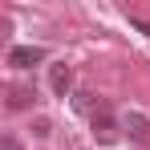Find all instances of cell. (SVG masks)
Wrapping results in <instances>:
<instances>
[{"label": "cell", "instance_id": "1", "mask_svg": "<svg viewBox=\"0 0 150 150\" xmlns=\"http://www.w3.org/2000/svg\"><path fill=\"white\" fill-rule=\"evenodd\" d=\"M89 134H93V138H98L101 146H114V142H118V138H122V130H118V122H114V118H110V114H105V110H101V114H93V118H89Z\"/></svg>", "mask_w": 150, "mask_h": 150}, {"label": "cell", "instance_id": "7", "mask_svg": "<svg viewBox=\"0 0 150 150\" xmlns=\"http://www.w3.org/2000/svg\"><path fill=\"white\" fill-rule=\"evenodd\" d=\"M4 150H21V146H16V142H12V138H4Z\"/></svg>", "mask_w": 150, "mask_h": 150}, {"label": "cell", "instance_id": "4", "mask_svg": "<svg viewBox=\"0 0 150 150\" xmlns=\"http://www.w3.org/2000/svg\"><path fill=\"white\" fill-rule=\"evenodd\" d=\"M33 101H37V93H33L28 85H12V89H8V110H28Z\"/></svg>", "mask_w": 150, "mask_h": 150}, {"label": "cell", "instance_id": "5", "mask_svg": "<svg viewBox=\"0 0 150 150\" xmlns=\"http://www.w3.org/2000/svg\"><path fill=\"white\" fill-rule=\"evenodd\" d=\"M126 126H130V134H134V138H146V134H150V130H146V118H142V114H130V122H126Z\"/></svg>", "mask_w": 150, "mask_h": 150}, {"label": "cell", "instance_id": "6", "mask_svg": "<svg viewBox=\"0 0 150 150\" xmlns=\"http://www.w3.org/2000/svg\"><path fill=\"white\" fill-rule=\"evenodd\" d=\"M33 134H41V138H45V134H49V122H45V118H37V122H33Z\"/></svg>", "mask_w": 150, "mask_h": 150}, {"label": "cell", "instance_id": "2", "mask_svg": "<svg viewBox=\"0 0 150 150\" xmlns=\"http://www.w3.org/2000/svg\"><path fill=\"white\" fill-rule=\"evenodd\" d=\"M49 53L41 49V45H16V49H8V65L12 69H33V65H41Z\"/></svg>", "mask_w": 150, "mask_h": 150}, {"label": "cell", "instance_id": "3", "mask_svg": "<svg viewBox=\"0 0 150 150\" xmlns=\"http://www.w3.org/2000/svg\"><path fill=\"white\" fill-rule=\"evenodd\" d=\"M49 85H53V93L57 98H65L69 89H73V69L61 61V65H49Z\"/></svg>", "mask_w": 150, "mask_h": 150}]
</instances>
